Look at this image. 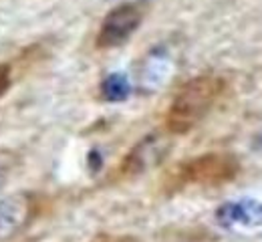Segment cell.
<instances>
[{"instance_id": "cell-1", "label": "cell", "mask_w": 262, "mask_h": 242, "mask_svg": "<svg viewBox=\"0 0 262 242\" xmlns=\"http://www.w3.org/2000/svg\"><path fill=\"white\" fill-rule=\"evenodd\" d=\"M224 79L212 73L198 75L184 83L171 99L165 113V129L169 136H184L192 131L200 121L214 109L216 101L224 93Z\"/></svg>"}, {"instance_id": "cell-2", "label": "cell", "mask_w": 262, "mask_h": 242, "mask_svg": "<svg viewBox=\"0 0 262 242\" xmlns=\"http://www.w3.org/2000/svg\"><path fill=\"white\" fill-rule=\"evenodd\" d=\"M240 173V162L232 153L212 151L182 164L173 175V188L182 186H220Z\"/></svg>"}, {"instance_id": "cell-3", "label": "cell", "mask_w": 262, "mask_h": 242, "mask_svg": "<svg viewBox=\"0 0 262 242\" xmlns=\"http://www.w3.org/2000/svg\"><path fill=\"white\" fill-rule=\"evenodd\" d=\"M145 16L143 2H125L115 6L101 23L97 33L99 49H115L127 42L137 33Z\"/></svg>"}, {"instance_id": "cell-4", "label": "cell", "mask_w": 262, "mask_h": 242, "mask_svg": "<svg viewBox=\"0 0 262 242\" xmlns=\"http://www.w3.org/2000/svg\"><path fill=\"white\" fill-rule=\"evenodd\" d=\"M167 136L149 134L139 143H135V147L127 153V158L123 162V173L137 175V173H143L151 170V168H156V166H160L165 160V156L169 151V145H171Z\"/></svg>"}, {"instance_id": "cell-5", "label": "cell", "mask_w": 262, "mask_h": 242, "mask_svg": "<svg viewBox=\"0 0 262 242\" xmlns=\"http://www.w3.org/2000/svg\"><path fill=\"white\" fill-rule=\"evenodd\" d=\"M34 200L27 192H14L0 198V242L14 238L33 218Z\"/></svg>"}, {"instance_id": "cell-6", "label": "cell", "mask_w": 262, "mask_h": 242, "mask_svg": "<svg viewBox=\"0 0 262 242\" xmlns=\"http://www.w3.org/2000/svg\"><path fill=\"white\" fill-rule=\"evenodd\" d=\"M216 218L226 228H262V204L258 200H234L218 208Z\"/></svg>"}, {"instance_id": "cell-7", "label": "cell", "mask_w": 262, "mask_h": 242, "mask_svg": "<svg viewBox=\"0 0 262 242\" xmlns=\"http://www.w3.org/2000/svg\"><path fill=\"white\" fill-rule=\"evenodd\" d=\"M169 77V61L165 55H149L141 69V83L147 89H156L164 85Z\"/></svg>"}, {"instance_id": "cell-8", "label": "cell", "mask_w": 262, "mask_h": 242, "mask_svg": "<svg viewBox=\"0 0 262 242\" xmlns=\"http://www.w3.org/2000/svg\"><path fill=\"white\" fill-rule=\"evenodd\" d=\"M131 93V85L125 75L121 73H113L109 77L103 79L101 83V99L109 101V103H119L125 101Z\"/></svg>"}, {"instance_id": "cell-9", "label": "cell", "mask_w": 262, "mask_h": 242, "mask_svg": "<svg viewBox=\"0 0 262 242\" xmlns=\"http://www.w3.org/2000/svg\"><path fill=\"white\" fill-rule=\"evenodd\" d=\"M8 85H10V69L6 65H0V97L4 95Z\"/></svg>"}, {"instance_id": "cell-10", "label": "cell", "mask_w": 262, "mask_h": 242, "mask_svg": "<svg viewBox=\"0 0 262 242\" xmlns=\"http://www.w3.org/2000/svg\"><path fill=\"white\" fill-rule=\"evenodd\" d=\"M6 178H8V173H6V170L0 166V192L4 190V184H6Z\"/></svg>"}]
</instances>
